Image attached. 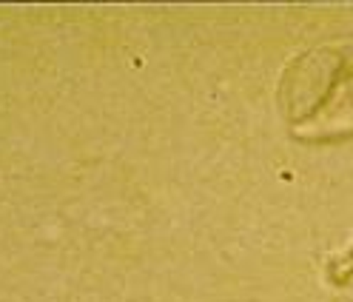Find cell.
I'll return each mask as SVG.
<instances>
[{
    "instance_id": "7a4b0ae2",
    "label": "cell",
    "mask_w": 353,
    "mask_h": 302,
    "mask_svg": "<svg viewBox=\"0 0 353 302\" xmlns=\"http://www.w3.org/2000/svg\"><path fill=\"white\" fill-rule=\"evenodd\" d=\"M327 279H330L334 285L353 288V243L336 256V260H330V265H327Z\"/></svg>"
},
{
    "instance_id": "6da1fadb",
    "label": "cell",
    "mask_w": 353,
    "mask_h": 302,
    "mask_svg": "<svg viewBox=\"0 0 353 302\" xmlns=\"http://www.w3.org/2000/svg\"><path fill=\"white\" fill-rule=\"evenodd\" d=\"M279 105L299 140L353 137V40L314 46L291 60Z\"/></svg>"
}]
</instances>
